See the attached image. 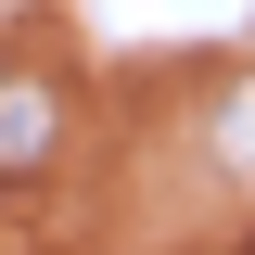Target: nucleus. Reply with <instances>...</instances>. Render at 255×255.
Returning <instances> with one entry per match:
<instances>
[{
  "label": "nucleus",
  "mask_w": 255,
  "mask_h": 255,
  "mask_svg": "<svg viewBox=\"0 0 255 255\" xmlns=\"http://www.w3.org/2000/svg\"><path fill=\"white\" fill-rule=\"evenodd\" d=\"M51 140H64V102L38 90V77H0V179H26Z\"/></svg>",
  "instance_id": "1"
}]
</instances>
